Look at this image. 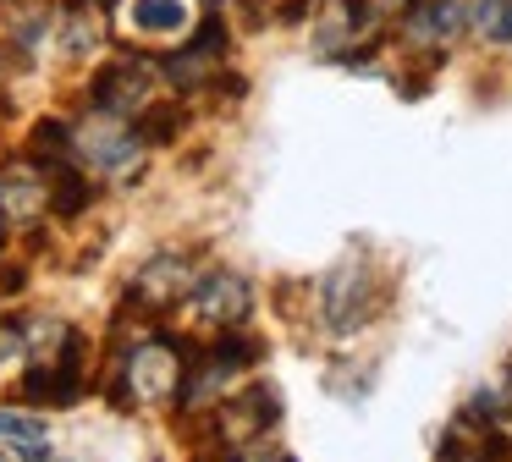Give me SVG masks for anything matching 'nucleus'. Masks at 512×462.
Segmentation results:
<instances>
[{
  "instance_id": "obj_1",
  "label": "nucleus",
  "mask_w": 512,
  "mask_h": 462,
  "mask_svg": "<svg viewBox=\"0 0 512 462\" xmlns=\"http://www.w3.org/2000/svg\"><path fill=\"white\" fill-rule=\"evenodd\" d=\"M468 17H474V6H468V0H413L408 17H402V33H408L413 44H424V50L441 61L446 44L468 28Z\"/></svg>"
},
{
  "instance_id": "obj_2",
  "label": "nucleus",
  "mask_w": 512,
  "mask_h": 462,
  "mask_svg": "<svg viewBox=\"0 0 512 462\" xmlns=\"http://www.w3.org/2000/svg\"><path fill=\"white\" fill-rule=\"evenodd\" d=\"M435 462H512V446L490 418L479 424L474 413H463L452 429H446L441 446H435Z\"/></svg>"
},
{
  "instance_id": "obj_3",
  "label": "nucleus",
  "mask_w": 512,
  "mask_h": 462,
  "mask_svg": "<svg viewBox=\"0 0 512 462\" xmlns=\"http://www.w3.org/2000/svg\"><path fill=\"white\" fill-rule=\"evenodd\" d=\"M144 99H149V72L138 61H111L89 83V105L105 110V116H133Z\"/></svg>"
},
{
  "instance_id": "obj_4",
  "label": "nucleus",
  "mask_w": 512,
  "mask_h": 462,
  "mask_svg": "<svg viewBox=\"0 0 512 462\" xmlns=\"http://www.w3.org/2000/svg\"><path fill=\"white\" fill-rule=\"evenodd\" d=\"M221 55H226V22H221V17H204L199 28L188 33V44L171 55V77H182V83H199V77L221 72Z\"/></svg>"
},
{
  "instance_id": "obj_5",
  "label": "nucleus",
  "mask_w": 512,
  "mask_h": 462,
  "mask_svg": "<svg viewBox=\"0 0 512 462\" xmlns=\"http://www.w3.org/2000/svg\"><path fill=\"white\" fill-rule=\"evenodd\" d=\"M193 308H199L210 325H237V319H248V308H254V292H248L243 275H204L199 286H193Z\"/></svg>"
},
{
  "instance_id": "obj_6",
  "label": "nucleus",
  "mask_w": 512,
  "mask_h": 462,
  "mask_svg": "<svg viewBox=\"0 0 512 462\" xmlns=\"http://www.w3.org/2000/svg\"><path fill=\"white\" fill-rule=\"evenodd\" d=\"M369 286H364V270L358 264H342V270L325 281V319H331V330H353L369 319Z\"/></svg>"
},
{
  "instance_id": "obj_7",
  "label": "nucleus",
  "mask_w": 512,
  "mask_h": 462,
  "mask_svg": "<svg viewBox=\"0 0 512 462\" xmlns=\"http://www.w3.org/2000/svg\"><path fill=\"white\" fill-rule=\"evenodd\" d=\"M39 171L50 176V209H56V215H83V209H89L94 187H89V176H83V171H78V165H72V160L39 165Z\"/></svg>"
},
{
  "instance_id": "obj_8",
  "label": "nucleus",
  "mask_w": 512,
  "mask_h": 462,
  "mask_svg": "<svg viewBox=\"0 0 512 462\" xmlns=\"http://www.w3.org/2000/svg\"><path fill=\"white\" fill-rule=\"evenodd\" d=\"M83 369H28V385H23V396L34 407H72L83 396V380H78Z\"/></svg>"
},
{
  "instance_id": "obj_9",
  "label": "nucleus",
  "mask_w": 512,
  "mask_h": 462,
  "mask_svg": "<svg viewBox=\"0 0 512 462\" xmlns=\"http://www.w3.org/2000/svg\"><path fill=\"white\" fill-rule=\"evenodd\" d=\"M133 28L138 33H182L188 6L182 0H133Z\"/></svg>"
},
{
  "instance_id": "obj_10",
  "label": "nucleus",
  "mask_w": 512,
  "mask_h": 462,
  "mask_svg": "<svg viewBox=\"0 0 512 462\" xmlns=\"http://www.w3.org/2000/svg\"><path fill=\"white\" fill-rule=\"evenodd\" d=\"M188 127V110L182 105H149L144 116H133V138L138 143H171Z\"/></svg>"
},
{
  "instance_id": "obj_11",
  "label": "nucleus",
  "mask_w": 512,
  "mask_h": 462,
  "mask_svg": "<svg viewBox=\"0 0 512 462\" xmlns=\"http://www.w3.org/2000/svg\"><path fill=\"white\" fill-rule=\"evenodd\" d=\"M468 28H474L485 44H512V0H474Z\"/></svg>"
},
{
  "instance_id": "obj_12",
  "label": "nucleus",
  "mask_w": 512,
  "mask_h": 462,
  "mask_svg": "<svg viewBox=\"0 0 512 462\" xmlns=\"http://www.w3.org/2000/svg\"><path fill=\"white\" fill-rule=\"evenodd\" d=\"M34 154H39V165H56V160H72V127L67 121H56V116H45L34 127Z\"/></svg>"
},
{
  "instance_id": "obj_13",
  "label": "nucleus",
  "mask_w": 512,
  "mask_h": 462,
  "mask_svg": "<svg viewBox=\"0 0 512 462\" xmlns=\"http://www.w3.org/2000/svg\"><path fill=\"white\" fill-rule=\"evenodd\" d=\"M0 435L23 440V446H45V424H34V418H17V413H0Z\"/></svg>"
},
{
  "instance_id": "obj_14",
  "label": "nucleus",
  "mask_w": 512,
  "mask_h": 462,
  "mask_svg": "<svg viewBox=\"0 0 512 462\" xmlns=\"http://www.w3.org/2000/svg\"><path fill=\"white\" fill-rule=\"evenodd\" d=\"M369 6H375V0H342V11H347L353 28H364V22H369Z\"/></svg>"
},
{
  "instance_id": "obj_15",
  "label": "nucleus",
  "mask_w": 512,
  "mask_h": 462,
  "mask_svg": "<svg viewBox=\"0 0 512 462\" xmlns=\"http://www.w3.org/2000/svg\"><path fill=\"white\" fill-rule=\"evenodd\" d=\"M309 6H314V0H281V22H298Z\"/></svg>"
},
{
  "instance_id": "obj_16",
  "label": "nucleus",
  "mask_w": 512,
  "mask_h": 462,
  "mask_svg": "<svg viewBox=\"0 0 512 462\" xmlns=\"http://www.w3.org/2000/svg\"><path fill=\"white\" fill-rule=\"evenodd\" d=\"M204 462H243V457H237V451L226 446V451H204Z\"/></svg>"
},
{
  "instance_id": "obj_17",
  "label": "nucleus",
  "mask_w": 512,
  "mask_h": 462,
  "mask_svg": "<svg viewBox=\"0 0 512 462\" xmlns=\"http://www.w3.org/2000/svg\"><path fill=\"white\" fill-rule=\"evenodd\" d=\"M281 462H292V457H281Z\"/></svg>"
},
{
  "instance_id": "obj_18",
  "label": "nucleus",
  "mask_w": 512,
  "mask_h": 462,
  "mask_svg": "<svg viewBox=\"0 0 512 462\" xmlns=\"http://www.w3.org/2000/svg\"><path fill=\"white\" fill-rule=\"evenodd\" d=\"M408 6H413V0H408Z\"/></svg>"
}]
</instances>
